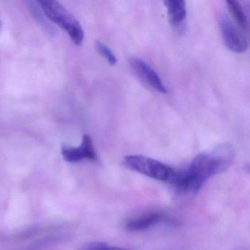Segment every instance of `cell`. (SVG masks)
I'll use <instances>...</instances> for the list:
<instances>
[{
  "label": "cell",
  "mask_w": 250,
  "mask_h": 250,
  "mask_svg": "<svg viewBox=\"0 0 250 250\" xmlns=\"http://www.w3.org/2000/svg\"><path fill=\"white\" fill-rule=\"evenodd\" d=\"M234 156L232 146L219 145L196 156L186 170L174 171L169 183L181 192H197L207 180L226 170L232 165Z\"/></svg>",
  "instance_id": "6da1fadb"
},
{
  "label": "cell",
  "mask_w": 250,
  "mask_h": 250,
  "mask_svg": "<svg viewBox=\"0 0 250 250\" xmlns=\"http://www.w3.org/2000/svg\"><path fill=\"white\" fill-rule=\"evenodd\" d=\"M38 2L47 18L66 31L77 46L82 45L84 40L83 27L78 20L70 14L66 8L55 0H42Z\"/></svg>",
  "instance_id": "7a4b0ae2"
},
{
  "label": "cell",
  "mask_w": 250,
  "mask_h": 250,
  "mask_svg": "<svg viewBox=\"0 0 250 250\" xmlns=\"http://www.w3.org/2000/svg\"><path fill=\"white\" fill-rule=\"evenodd\" d=\"M124 162L132 170L159 181L169 182L175 171L159 161L140 155L125 156Z\"/></svg>",
  "instance_id": "3957f363"
},
{
  "label": "cell",
  "mask_w": 250,
  "mask_h": 250,
  "mask_svg": "<svg viewBox=\"0 0 250 250\" xmlns=\"http://www.w3.org/2000/svg\"><path fill=\"white\" fill-rule=\"evenodd\" d=\"M218 20L222 39L227 47L236 53L246 52L248 49V39L246 33L225 14H220Z\"/></svg>",
  "instance_id": "277c9868"
},
{
  "label": "cell",
  "mask_w": 250,
  "mask_h": 250,
  "mask_svg": "<svg viewBox=\"0 0 250 250\" xmlns=\"http://www.w3.org/2000/svg\"><path fill=\"white\" fill-rule=\"evenodd\" d=\"M62 154L64 159L68 162H78L84 159L95 161L97 159L91 137L87 134L83 137L80 147H62Z\"/></svg>",
  "instance_id": "5b68a950"
},
{
  "label": "cell",
  "mask_w": 250,
  "mask_h": 250,
  "mask_svg": "<svg viewBox=\"0 0 250 250\" xmlns=\"http://www.w3.org/2000/svg\"><path fill=\"white\" fill-rule=\"evenodd\" d=\"M130 65L142 79L150 84L154 90L161 93H166L167 89L162 83L157 73L144 61L139 58H132L129 61Z\"/></svg>",
  "instance_id": "8992f818"
},
{
  "label": "cell",
  "mask_w": 250,
  "mask_h": 250,
  "mask_svg": "<svg viewBox=\"0 0 250 250\" xmlns=\"http://www.w3.org/2000/svg\"><path fill=\"white\" fill-rule=\"evenodd\" d=\"M167 9L168 17L170 24L174 27L179 26L187 17L186 2L183 0H167L164 2Z\"/></svg>",
  "instance_id": "52a82bcc"
},
{
  "label": "cell",
  "mask_w": 250,
  "mask_h": 250,
  "mask_svg": "<svg viewBox=\"0 0 250 250\" xmlns=\"http://www.w3.org/2000/svg\"><path fill=\"white\" fill-rule=\"evenodd\" d=\"M163 216L159 213H149L134 220L130 221L126 225V229L129 231H143L162 222Z\"/></svg>",
  "instance_id": "ba28073f"
},
{
  "label": "cell",
  "mask_w": 250,
  "mask_h": 250,
  "mask_svg": "<svg viewBox=\"0 0 250 250\" xmlns=\"http://www.w3.org/2000/svg\"><path fill=\"white\" fill-rule=\"evenodd\" d=\"M227 4H228V10L232 18L235 20L236 25L247 34L249 31L248 20L241 4L235 0L227 1Z\"/></svg>",
  "instance_id": "9c48e42d"
},
{
  "label": "cell",
  "mask_w": 250,
  "mask_h": 250,
  "mask_svg": "<svg viewBox=\"0 0 250 250\" xmlns=\"http://www.w3.org/2000/svg\"><path fill=\"white\" fill-rule=\"evenodd\" d=\"M95 46H96V51L99 52V55H102L103 58H104L110 65H116L117 62H118V59H117L115 55H114L113 52L106 45L104 44L103 43L99 42V41H97L96 42Z\"/></svg>",
  "instance_id": "30bf717a"
},
{
  "label": "cell",
  "mask_w": 250,
  "mask_h": 250,
  "mask_svg": "<svg viewBox=\"0 0 250 250\" xmlns=\"http://www.w3.org/2000/svg\"><path fill=\"white\" fill-rule=\"evenodd\" d=\"M79 250H128L118 247H109L106 243L92 242L82 247Z\"/></svg>",
  "instance_id": "8fae6325"
}]
</instances>
